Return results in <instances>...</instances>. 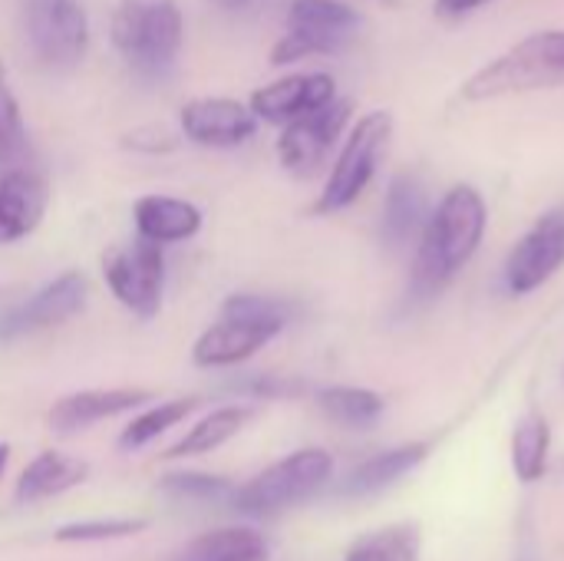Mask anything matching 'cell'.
Listing matches in <instances>:
<instances>
[{"label":"cell","instance_id":"e0dca14e","mask_svg":"<svg viewBox=\"0 0 564 561\" xmlns=\"http://www.w3.org/2000/svg\"><path fill=\"white\" fill-rule=\"evenodd\" d=\"M132 225L142 241H152L159 248L188 241L202 231V208L178 195H142L132 205Z\"/></svg>","mask_w":564,"mask_h":561},{"label":"cell","instance_id":"7402d4cb","mask_svg":"<svg viewBox=\"0 0 564 561\" xmlns=\"http://www.w3.org/2000/svg\"><path fill=\"white\" fill-rule=\"evenodd\" d=\"M178 561H271V546L251 526H221L192 539Z\"/></svg>","mask_w":564,"mask_h":561},{"label":"cell","instance_id":"ac0fdd59","mask_svg":"<svg viewBox=\"0 0 564 561\" xmlns=\"http://www.w3.org/2000/svg\"><path fill=\"white\" fill-rule=\"evenodd\" d=\"M86 479H89V463L86 460L66 456V453H56V450H43L23 466L17 486H13V499L20 506H36V503L56 499V496L83 486Z\"/></svg>","mask_w":564,"mask_h":561},{"label":"cell","instance_id":"603a6c76","mask_svg":"<svg viewBox=\"0 0 564 561\" xmlns=\"http://www.w3.org/2000/svg\"><path fill=\"white\" fill-rule=\"evenodd\" d=\"M198 397H175V400H162V403H152L145 410H139L119 433V450L126 453H135L149 443H155L159 436H165L169 430L182 427L195 410H198Z\"/></svg>","mask_w":564,"mask_h":561},{"label":"cell","instance_id":"7c38bea8","mask_svg":"<svg viewBox=\"0 0 564 561\" xmlns=\"http://www.w3.org/2000/svg\"><path fill=\"white\" fill-rule=\"evenodd\" d=\"M350 116H354V103L337 96L330 106H324L297 122H288L278 136L281 165L294 175H311L327 159V152L337 145Z\"/></svg>","mask_w":564,"mask_h":561},{"label":"cell","instance_id":"277c9868","mask_svg":"<svg viewBox=\"0 0 564 561\" xmlns=\"http://www.w3.org/2000/svg\"><path fill=\"white\" fill-rule=\"evenodd\" d=\"M555 86H564V30H539L476 69L459 96L466 103H486Z\"/></svg>","mask_w":564,"mask_h":561},{"label":"cell","instance_id":"2e32d148","mask_svg":"<svg viewBox=\"0 0 564 561\" xmlns=\"http://www.w3.org/2000/svg\"><path fill=\"white\" fill-rule=\"evenodd\" d=\"M50 205V185L33 169H7L0 175V245L30 238Z\"/></svg>","mask_w":564,"mask_h":561},{"label":"cell","instance_id":"d590c367","mask_svg":"<svg viewBox=\"0 0 564 561\" xmlns=\"http://www.w3.org/2000/svg\"><path fill=\"white\" fill-rule=\"evenodd\" d=\"M380 3H397V0H380Z\"/></svg>","mask_w":564,"mask_h":561},{"label":"cell","instance_id":"4dcf8cb0","mask_svg":"<svg viewBox=\"0 0 564 561\" xmlns=\"http://www.w3.org/2000/svg\"><path fill=\"white\" fill-rule=\"evenodd\" d=\"M238 393H248L254 400H274V397H288L297 390V384L284 380V377H274V374H254L251 380H241L235 384Z\"/></svg>","mask_w":564,"mask_h":561},{"label":"cell","instance_id":"52a82bcc","mask_svg":"<svg viewBox=\"0 0 564 561\" xmlns=\"http://www.w3.org/2000/svg\"><path fill=\"white\" fill-rule=\"evenodd\" d=\"M360 30V13L344 0H294L288 10V33L274 43L271 63L291 66L307 56L340 53Z\"/></svg>","mask_w":564,"mask_h":561},{"label":"cell","instance_id":"9c48e42d","mask_svg":"<svg viewBox=\"0 0 564 561\" xmlns=\"http://www.w3.org/2000/svg\"><path fill=\"white\" fill-rule=\"evenodd\" d=\"M26 40L40 63L76 66L89 46V17L79 0H23Z\"/></svg>","mask_w":564,"mask_h":561},{"label":"cell","instance_id":"4fadbf2b","mask_svg":"<svg viewBox=\"0 0 564 561\" xmlns=\"http://www.w3.org/2000/svg\"><path fill=\"white\" fill-rule=\"evenodd\" d=\"M152 400L149 390L142 387H93V390H76L59 397L46 410V427L59 436H76L83 430H93L96 423L119 420L126 413L142 410Z\"/></svg>","mask_w":564,"mask_h":561},{"label":"cell","instance_id":"484cf974","mask_svg":"<svg viewBox=\"0 0 564 561\" xmlns=\"http://www.w3.org/2000/svg\"><path fill=\"white\" fill-rule=\"evenodd\" d=\"M423 555V539L416 526H387L377 532L360 536L344 561H420Z\"/></svg>","mask_w":564,"mask_h":561},{"label":"cell","instance_id":"d4e9b609","mask_svg":"<svg viewBox=\"0 0 564 561\" xmlns=\"http://www.w3.org/2000/svg\"><path fill=\"white\" fill-rule=\"evenodd\" d=\"M552 456V427L542 413H525L512 433V473L519 483L532 486L545 476Z\"/></svg>","mask_w":564,"mask_h":561},{"label":"cell","instance_id":"3957f363","mask_svg":"<svg viewBox=\"0 0 564 561\" xmlns=\"http://www.w3.org/2000/svg\"><path fill=\"white\" fill-rule=\"evenodd\" d=\"M119 56L139 76H165L185 43V20L175 0H119L109 20Z\"/></svg>","mask_w":564,"mask_h":561},{"label":"cell","instance_id":"44dd1931","mask_svg":"<svg viewBox=\"0 0 564 561\" xmlns=\"http://www.w3.org/2000/svg\"><path fill=\"white\" fill-rule=\"evenodd\" d=\"M426 456H430V446L426 443H403V446H393L387 453H377V456L364 460L347 476L344 493L347 496H373V493H383V489L397 486L403 476H410Z\"/></svg>","mask_w":564,"mask_h":561},{"label":"cell","instance_id":"ba28073f","mask_svg":"<svg viewBox=\"0 0 564 561\" xmlns=\"http://www.w3.org/2000/svg\"><path fill=\"white\" fill-rule=\"evenodd\" d=\"M102 281L109 294L139 321H152L162 311L165 291V251L152 241H126L102 255Z\"/></svg>","mask_w":564,"mask_h":561},{"label":"cell","instance_id":"ffe728a7","mask_svg":"<svg viewBox=\"0 0 564 561\" xmlns=\"http://www.w3.org/2000/svg\"><path fill=\"white\" fill-rule=\"evenodd\" d=\"M251 420V407H241V403H228V407H218L212 413H205L198 423L188 427V433L169 446L162 456L165 460H192V456H208L221 446H228Z\"/></svg>","mask_w":564,"mask_h":561},{"label":"cell","instance_id":"6da1fadb","mask_svg":"<svg viewBox=\"0 0 564 561\" xmlns=\"http://www.w3.org/2000/svg\"><path fill=\"white\" fill-rule=\"evenodd\" d=\"M489 228V208L479 188L453 185L430 212L416 255H413V291L430 298L440 294L479 251Z\"/></svg>","mask_w":564,"mask_h":561},{"label":"cell","instance_id":"7a4b0ae2","mask_svg":"<svg viewBox=\"0 0 564 561\" xmlns=\"http://www.w3.org/2000/svg\"><path fill=\"white\" fill-rule=\"evenodd\" d=\"M288 327V308L264 294H228L218 321H212L192 344V364L205 370H228L261 354Z\"/></svg>","mask_w":564,"mask_h":561},{"label":"cell","instance_id":"f546056e","mask_svg":"<svg viewBox=\"0 0 564 561\" xmlns=\"http://www.w3.org/2000/svg\"><path fill=\"white\" fill-rule=\"evenodd\" d=\"M122 145L129 152H139V155H169L178 149V136L159 122H142L122 136Z\"/></svg>","mask_w":564,"mask_h":561},{"label":"cell","instance_id":"e575fe53","mask_svg":"<svg viewBox=\"0 0 564 561\" xmlns=\"http://www.w3.org/2000/svg\"><path fill=\"white\" fill-rule=\"evenodd\" d=\"M0 83H7V69H3V63H0Z\"/></svg>","mask_w":564,"mask_h":561},{"label":"cell","instance_id":"5b68a950","mask_svg":"<svg viewBox=\"0 0 564 561\" xmlns=\"http://www.w3.org/2000/svg\"><path fill=\"white\" fill-rule=\"evenodd\" d=\"M330 479H334V456L321 446H304L264 466L248 483L235 486L228 506L251 519H271L314 499Z\"/></svg>","mask_w":564,"mask_h":561},{"label":"cell","instance_id":"8992f818","mask_svg":"<svg viewBox=\"0 0 564 561\" xmlns=\"http://www.w3.org/2000/svg\"><path fill=\"white\" fill-rule=\"evenodd\" d=\"M390 139H393V116L387 109H373L360 116L314 202V215H337L350 208L373 182Z\"/></svg>","mask_w":564,"mask_h":561},{"label":"cell","instance_id":"30bf717a","mask_svg":"<svg viewBox=\"0 0 564 561\" xmlns=\"http://www.w3.org/2000/svg\"><path fill=\"white\" fill-rule=\"evenodd\" d=\"M86 301H89V278L83 271H63L0 317V341L10 344L59 327L69 317H76L86 308Z\"/></svg>","mask_w":564,"mask_h":561},{"label":"cell","instance_id":"5bb4252c","mask_svg":"<svg viewBox=\"0 0 564 561\" xmlns=\"http://www.w3.org/2000/svg\"><path fill=\"white\" fill-rule=\"evenodd\" d=\"M178 129L188 142L205 149H235L258 132L254 112L228 96H202L182 106Z\"/></svg>","mask_w":564,"mask_h":561},{"label":"cell","instance_id":"836d02e7","mask_svg":"<svg viewBox=\"0 0 564 561\" xmlns=\"http://www.w3.org/2000/svg\"><path fill=\"white\" fill-rule=\"evenodd\" d=\"M212 3H218V7H225V10H245L251 0H212Z\"/></svg>","mask_w":564,"mask_h":561},{"label":"cell","instance_id":"cb8c5ba5","mask_svg":"<svg viewBox=\"0 0 564 561\" xmlns=\"http://www.w3.org/2000/svg\"><path fill=\"white\" fill-rule=\"evenodd\" d=\"M321 413L344 430H367L383 417V397L367 387H324L317 390Z\"/></svg>","mask_w":564,"mask_h":561},{"label":"cell","instance_id":"d6986e66","mask_svg":"<svg viewBox=\"0 0 564 561\" xmlns=\"http://www.w3.org/2000/svg\"><path fill=\"white\" fill-rule=\"evenodd\" d=\"M430 212H426V188L416 175H397L387 188V202H383V222H380V235L390 248H403L406 241H413L423 225H426Z\"/></svg>","mask_w":564,"mask_h":561},{"label":"cell","instance_id":"f1b7e54d","mask_svg":"<svg viewBox=\"0 0 564 561\" xmlns=\"http://www.w3.org/2000/svg\"><path fill=\"white\" fill-rule=\"evenodd\" d=\"M26 149V129L10 83H0V162H17Z\"/></svg>","mask_w":564,"mask_h":561},{"label":"cell","instance_id":"83f0119b","mask_svg":"<svg viewBox=\"0 0 564 561\" xmlns=\"http://www.w3.org/2000/svg\"><path fill=\"white\" fill-rule=\"evenodd\" d=\"M159 489L185 499V503H228L235 493V483L225 476H212V473H195V470H182V473H169L159 479Z\"/></svg>","mask_w":564,"mask_h":561},{"label":"cell","instance_id":"9a60e30c","mask_svg":"<svg viewBox=\"0 0 564 561\" xmlns=\"http://www.w3.org/2000/svg\"><path fill=\"white\" fill-rule=\"evenodd\" d=\"M337 99V83L330 73H294L281 76L251 93L248 109L258 122H297Z\"/></svg>","mask_w":564,"mask_h":561},{"label":"cell","instance_id":"4316f807","mask_svg":"<svg viewBox=\"0 0 564 561\" xmlns=\"http://www.w3.org/2000/svg\"><path fill=\"white\" fill-rule=\"evenodd\" d=\"M149 529L145 516H109V519H79L66 522L53 532V542L59 546H96V542H119L142 536Z\"/></svg>","mask_w":564,"mask_h":561},{"label":"cell","instance_id":"d6a6232c","mask_svg":"<svg viewBox=\"0 0 564 561\" xmlns=\"http://www.w3.org/2000/svg\"><path fill=\"white\" fill-rule=\"evenodd\" d=\"M7 466H10V443H0V479L7 473Z\"/></svg>","mask_w":564,"mask_h":561},{"label":"cell","instance_id":"8fae6325","mask_svg":"<svg viewBox=\"0 0 564 561\" xmlns=\"http://www.w3.org/2000/svg\"><path fill=\"white\" fill-rule=\"evenodd\" d=\"M564 265V205L545 212L509 251L506 288L519 298L549 284Z\"/></svg>","mask_w":564,"mask_h":561},{"label":"cell","instance_id":"1f68e13d","mask_svg":"<svg viewBox=\"0 0 564 561\" xmlns=\"http://www.w3.org/2000/svg\"><path fill=\"white\" fill-rule=\"evenodd\" d=\"M489 0H440L436 3V10L443 13V17H466L469 10H479V7H486Z\"/></svg>","mask_w":564,"mask_h":561}]
</instances>
